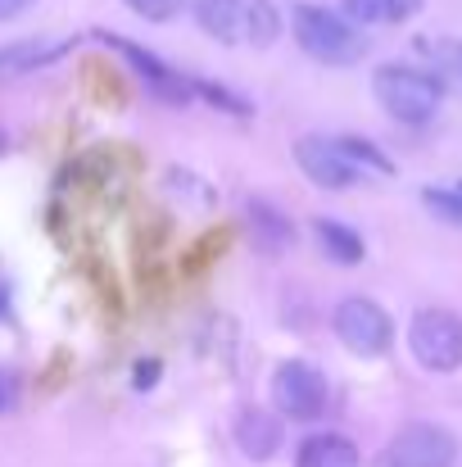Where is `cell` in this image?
Masks as SVG:
<instances>
[{"label": "cell", "mask_w": 462, "mask_h": 467, "mask_svg": "<svg viewBox=\"0 0 462 467\" xmlns=\"http://www.w3.org/2000/svg\"><path fill=\"white\" fill-rule=\"evenodd\" d=\"M291 32L300 41L308 59L317 64H331V68H349L367 55V36L354 27V18L344 14H331L326 5H295L291 9Z\"/></svg>", "instance_id": "6da1fadb"}, {"label": "cell", "mask_w": 462, "mask_h": 467, "mask_svg": "<svg viewBox=\"0 0 462 467\" xmlns=\"http://www.w3.org/2000/svg\"><path fill=\"white\" fill-rule=\"evenodd\" d=\"M372 91L381 100V109L395 119V123H408V128H422L440 114V100H445V87L436 73H422V68H408V64H385L376 68L372 78Z\"/></svg>", "instance_id": "7a4b0ae2"}, {"label": "cell", "mask_w": 462, "mask_h": 467, "mask_svg": "<svg viewBox=\"0 0 462 467\" xmlns=\"http://www.w3.org/2000/svg\"><path fill=\"white\" fill-rule=\"evenodd\" d=\"M408 349L426 372L462 368V317L449 309H422L408 322Z\"/></svg>", "instance_id": "3957f363"}, {"label": "cell", "mask_w": 462, "mask_h": 467, "mask_svg": "<svg viewBox=\"0 0 462 467\" xmlns=\"http://www.w3.org/2000/svg\"><path fill=\"white\" fill-rule=\"evenodd\" d=\"M331 327H335V336L344 340V349H354V354H363V358L385 354L390 340H395V322H390V313L381 309L376 300H367V296H349V300H340L335 313H331Z\"/></svg>", "instance_id": "277c9868"}, {"label": "cell", "mask_w": 462, "mask_h": 467, "mask_svg": "<svg viewBox=\"0 0 462 467\" xmlns=\"http://www.w3.org/2000/svg\"><path fill=\"white\" fill-rule=\"evenodd\" d=\"M272 409L291 422H317L326 413V377L313 363H282L272 372Z\"/></svg>", "instance_id": "5b68a950"}, {"label": "cell", "mask_w": 462, "mask_h": 467, "mask_svg": "<svg viewBox=\"0 0 462 467\" xmlns=\"http://www.w3.org/2000/svg\"><path fill=\"white\" fill-rule=\"evenodd\" d=\"M458 463V441L436 427V422H408L390 445H385V467H454Z\"/></svg>", "instance_id": "8992f818"}, {"label": "cell", "mask_w": 462, "mask_h": 467, "mask_svg": "<svg viewBox=\"0 0 462 467\" xmlns=\"http://www.w3.org/2000/svg\"><path fill=\"white\" fill-rule=\"evenodd\" d=\"M96 41H105L114 55H123L128 68L146 78V87H150L159 100H168V105H186V100H190L195 87H190L181 73H172L168 64H159V55H150L146 46H137V41H128V36H114V32H96Z\"/></svg>", "instance_id": "52a82bcc"}, {"label": "cell", "mask_w": 462, "mask_h": 467, "mask_svg": "<svg viewBox=\"0 0 462 467\" xmlns=\"http://www.w3.org/2000/svg\"><path fill=\"white\" fill-rule=\"evenodd\" d=\"M295 163H300V172L308 182L322 186V191H344V186H354L363 177V168L349 163V155L335 141H326V137H300L295 141Z\"/></svg>", "instance_id": "ba28073f"}, {"label": "cell", "mask_w": 462, "mask_h": 467, "mask_svg": "<svg viewBox=\"0 0 462 467\" xmlns=\"http://www.w3.org/2000/svg\"><path fill=\"white\" fill-rule=\"evenodd\" d=\"M236 445H241V454L245 459H254V463H268L277 450H282V441H286V427H282V413H268V409H241L236 413Z\"/></svg>", "instance_id": "9c48e42d"}, {"label": "cell", "mask_w": 462, "mask_h": 467, "mask_svg": "<svg viewBox=\"0 0 462 467\" xmlns=\"http://www.w3.org/2000/svg\"><path fill=\"white\" fill-rule=\"evenodd\" d=\"M245 218H250V232H254V241H259L263 254H286V250L295 245V223H291L277 204L250 200V204H245Z\"/></svg>", "instance_id": "30bf717a"}, {"label": "cell", "mask_w": 462, "mask_h": 467, "mask_svg": "<svg viewBox=\"0 0 462 467\" xmlns=\"http://www.w3.org/2000/svg\"><path fill=\"white\" fill-rule=\"evenodd\" d=\"M195 23L213 41L231 46L245 36V0H195Z\"/></svg>", "instance_id": "8fae6325"}, {"label": "cell", "mask_w": 462, "mask_h": 467, "mask_svg": "<svg viewBox=\"0 0 462 467\" xmlns=\"http://www.w3.org/2000/svg\"><path fill=\"white\" fill-rule=\"evenodd\" d=\"M313 236H317V245H322V254H326L331 264L354 268V264H363V254H367L363 236H358L354 227L335 223V218H313Z\"/></svg>", "instance_id": "7c38bea8"}, {"label": "cell", "mask_w": 462, "mask_h": 467, "mask_svg": "<svg viewBox=\"0 0 462 467\" xmlns=\"http://www.w3.org/2000/svg\"><path fill=\"white\" fill-rule=\"evenodd\" d=\"M295 467H358V445L349 436H335V431L308 436L304 445H300Z\"/></svg>", "instance_id": "4fadbf2b"}, {"label": "cell", "mask_w": 462, "mask_h": 467, "mask_svg": "<svg viewBox=\"0 0 462 467\" xmlns=\"http://www.w3.org/2000/svg\"><path fill=\"white\" fill-rule=\"evenodd\" d=\"M68 50H73V41H14V46H0V73H32V68L55 64Z\"/></svg>", "instance_id": "5bb4252c"}, {"label": "cell", "mask_w": 462, "mask_h": 467, "mask_svg": "<svg viewBox=\"0 0 462 467\" xmlns=\"http://www.w3.org/2000/svg\"><path fill=\"white\" fill-rule=\"evenodd\" d=\"M340 5H344V18L367 23V27H390L422 9V0H340Z\"/></svg>", "instance_id": "9a60e30c"}, {"label": "cell", "mask_w": 462, "mask_h": 467, "mask_svg": "<svg viewBox=\"0 0 462 467\" xmlns=\"http://www.w3.org/2000/svg\"><path fill=\"white\" fill-rule=\"evenodd\" d=\"M245 36L254 46H272L282 36V14L268 0H245Z\"/></svg>", "instance_id": "2e32d148"}, {"label": "cell", "mask_w": 462, "mask_h": 467, "mask_svg": "<svg viewBox=\"0 0 462 467\" xmlns=\"http://www.w3.org/2000/svg\"><path fill=\"white\" fill-rule=\"evenodd\" d=\"M335 146L349 155V163H358V168H372V172H381V177H390V172H395V163L381 155L372 141H363V137H335Z\"/></svg>", "instance_id": "e0dca14e"}, {"label": "cell", "mask_w": 462, "mask_h": 467, "mask_svg": "<svg viewBox=\"0 0 462 467\" xmlns=\"http://www.w3.org/2000/svg\"><path fill=\"white\" fill-rule=\"evenodd\" d=\"M422 204L436 213V218H445V223H454L462 227V186L458 191H445V186H426L422 191Z\"/></svg>", "instance_id": "ac0fdd59"}, {"label": "cell", "mask_w": 462, "mask_h": 467, "mask_svg": "<svg viewBox=\"0 0 462 467\" xmlns=\"http://www.w3.org/2000/svg\"><path fill=\"white\" fill-rule=\"evenodd\" d=\"M132 14H141V18H150V23H172L177 14H181V5L186 0H123Z\"/></svg>", "instance_id": "d6986e66"}, {"label": "cell", "mask_w": 462, "mask_h": 467, "mask_svg": "<svg viewBox=\"0 0 462 467\" xmlns=\"http://www.w3.org/2000/svg\"><path fill=\"white\" fill-rule=\"evenodd\" d=\"M190 87H195L209 105H222V109H227V114H236V119H245V114H250V105H245V100H236L227 87H213V82H190Z\"/></svg>", "instance_id": "ffe728a7"}, {"label": "cell", "mask_w": 462, "mask_h": 467, "mask_svg": "<svg viewBox=\"0 0 462 467\" xmlns=\"http://www.w3.org/2000/svg\"><path fill=\"white\" fill-rule=\"evenodd\" d=\"M426 50H431L454 78H462V41H426Z\"/></svg>", "instance_id": "44dd1931"}, {"label": "cell", "mask_w": 462, "mask_h": 467, "mask_svg": "<svg viewBox=\"0 0 462 467\" xmlns=\"http://www.w3.org/2000/svg\"><path fill=\"white\" fill-rule=\"evenodd\" d=\"M18 404V377L14 372H0V413H9Z\"/></svg>", "instance_id": "7402d4cb"}, {"label": "cell", "mask_w": 462, "mask_h": 467, "mask_svg": "<svg viewBox=\"0 0 462 467\" xmlns=\"http://www.w3.org/2000/svg\"><path fill=\"white\" fill-rule=\"evenodd\" d=\"M154 381H159V363H137V390H150Z\"/></svg>", "instance_id": "603a6c76"}, {"label": "cell", "mask_w": 462, "mask_h": 467, "mask_svg": "<svg viewBox=\"0 0 462 467\" xmlns=\"http://www.w3.org/2000/svg\"><path fill=\"white\" fill-rule=\"evenodd\" d=\"M32 0H0V23H9V18H18L23 9H27Z\"/></svg>", "instance_id": "cb8c5ba5"}, {"label": "cell", "mask_w": 462, "mask_h": 467, "mask_svg": "<svg viewBox=\"0 0 462 467\" xmlns=\"http://www.w3.org/2000/svg\"><path fill=\"white\" fill-rule=\"evenodd\" d=\"M5 146H9V141H5V132H0V155H5Z\"/></svg>", "instance_id": "d4e9b609"}]
</instances>
